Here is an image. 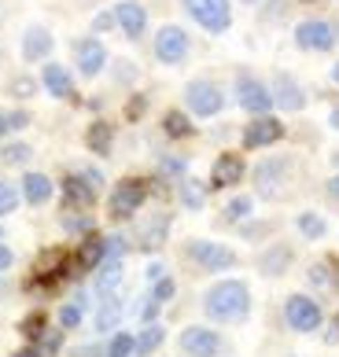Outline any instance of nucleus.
Masks as SVG:
<instances>
[{
    "label": "nucleus",
    "mask_w": 339,
    "mask_h": 357,
    "mask_svg": "<svg viewBox=\"0 0 339 357\" xmlns=\"http://www.w3.org/2000/svg\"><path fill=\"white\" fill-rule=\"evenodd\" d=\"M203 310H206V317H214V321H243L247 310H251V291L240 280H218L206 291Z\"/></svg>",
    "instance_id": "1"
},
{
    "label": "nucleus",
    "mask_w": 339,
    "mask_h": 357,
    "mask_svg": "<svg viewBox=\"0 0 339 357\" xmlns=\"http://www.w3.org/2000/svg\"><path fill=\"white\" fill-rule=\"evenodd\" d=\"M188 15L203 26L206 33H225L232 26V8L229 0H185Z\"/></svg>",
    "instance_id": "2"
},
{
    "label": "nucleus",
    "mask_w": 339,
    "mask_h": 357,
    "mask_svg": "<svg viewBox=\"0 0 339 357\" xmlns=\"http://www.w3.org/2000/svg\"><path fill=\"white\" fill-rule=\"evenodd\" d=\"M185 100H188V111L199 114V118H214L221 107H225V96H221V89H218L214 82H206V77H195V82H188Z\"/></svg>",
    "instance_id": "3"
},
{
    "label": "nucleus",
    "mask_w": 339,
    "mask_h": 357,
    "mask_svg": "<svg viewBox=\"0 0 339 357\" xmlns=\"http://www.w3.org/2000/svg\"><path fill=\"white\" fill-rule=\"evenodd\" d=\"M284 321H288L292 332H317L321 328V306L310 295H292L284 302Z\"/></svg>",
    "instance_id": "4"
},
{
    "label": "nucleus",
    "mask_w": 339,
    "mask_h": 357,
    "mask_svg": "<svg viewBox=\"0 0 339 357\" xmlns=\"http://www.w3.org/2000/svg\"><path fill=\"white\" fill-rule=\"evenodd\" d=\"M144 199H148V181H144V177H126V181H119V188L111 192V218L137 214Z\"/></svg>",
    "instance_id": "5"
},
{
    "label": "nucleus",
    "mask_w": 339,
    "mask_h": 357,
    "mask_svg": "<svg viewBox=\"0 0 339 357\" xmlns=\"http://www.w3.org/2000/svg\"><path fill=\"white\" fill-rule=\"evenodd\" d=\"M188 258L199 261L206 273H221V269L236 266V255H232L225 243H211V240H192L188 243Z\"/></svg>",
    "instance_id": "6"
},
{
    "label": "nucleus",
    "mask_w": 339,
    "mask_h": 357,
    "mask_svg": "<svg viewBox=\"0 0 339 357\" xmlns=\"http://www.w3.org/2000/svg\"><path fill=\"white\" fill-rule=\"evenodd\" d=\"M295 45L306 48V52H329L336 45V30L321 19H306V22L295 26Z\"/></svg>",
    "instance_id": "7"
},
{
    "label": "nucleus",
    "mask_w": 339,
    "mask_h": 357,
    "mask_svg": "<svg viewBox=\"0 0 339 357\" xmlns=\"http://www.w3.org/2000/svg\"><path fill=\"white\" fill-rule=\"evenodd\" d=\"M155 56H159L163 63H181L188 56V33L181 30V26H163L159 33H155Z\"/></svg>",
    "instance_id": "8"
},
{
    "label": "nucleus",
    "mask_w": 339,
    "mask_h": 357,
    "mask_svg": "<svg viewBox=\"0 0 339 357\" xmlns=\"http://www.w3.org/2000/svg\"><path fill=\"white\" fill-rule=\"evenodd\" d=\"M236 100H240V107L251 111V114H266V111L273 107V92H269L262 82L247 77V74L236 77Z\"/></svg>",
    "instance_id": "9"
},
{
    "label": "nucleus",
    "mask_w": 339,
    "mask_h": 357,
    "mask_svg": "<svg viewBox=\"0 0 339 357\" xmlns=\"http://www.w3.org/2000/svg\"><path fill=\"white\" fill-rule=\"evenodd\" d=\"M280 137H284V122L262 114V118H255V122L243 129V148H247V151H258V148H269V144H277Z\"/></svg>",
    "instance_id": "10"
},
{
    "label": "nucleus",
    "mask_w": 339,
    "mask_h": 357,
    "mask_svg": "<svg viewBox=\"0 0 339 357\" xmlns=\"http://www.w3.org/2000/svg\"><path fill=\"white\" fill-rule=\"evenodd\" d=\"M181 350H185L188 357H218L221 339H218V332H211V328L192 324V328L181 332Z\"/></svg>",
    "instance_id": "11"
},
{
    "label": "nucleus",
    "mask_w": 339,
    "mask_h": 357,
    "mask_svg": "<svg viewBox=\"0 0 339 357\" xmlns=\"http://www.w3.org/2000/svg\"><path fill=\"white\" fill-rule=\"evenodd\" d=\"M269 92H273V103L284 107V111H303L306 107V92L299 89V82H295L292 74H277Z\"/></svg>",
    "instance_id": "12"
},
{
    "label": "nucleus",
    "mask_w": 339,
    "mask_h": 357,
    "mask_svg": "<svg viewBox=\"0 0 339 357\" xmlns=\"http://www.w3.org/2000/svg\"><path fill=\"white\" fill-rule=\"evenodd\" d=\"M243 158L236 151H225V155H218V162L211 169V188H232V184H240L243 177Z\"/></svg>",
    "instance_id": "13"
},
{
    "label": "nucleus",
    "mask_w": 339,
    "mask_h": 357,
    "mask_svg": "<svg viewBox=\"0 0 339 357\" xmlns=\"http://www.w3.org/2000/svg\"><path fill=\"white\" fill-rule=\"evenodd\" d=\"M114 22L122 26L126 37H140V33L148 30V11L140 8V4H133V0H122V4L114 8Z\"/></svg>",
    "instance_id": "14"
},
{
    "label": "nucleus",
    "mask_w": 339,
    "mask_h": 357,
    "mask_svg": "<svg viewBox=\"0 0 339 357\" xmlns=\"http://www.w3.org/2000/svg\"><path fill=\"white\" fill-rule=\"evenodd\" d=\"M103 63H107V52L96 37H85V41H77V70L85 77H96L103 70Z\"/></svg>",
    "instance_id": "15"
},
{
    "label": "nucleus",
    "mask_w": 339,
    "mask_h": 357,
    "mask_svg": "<svg viewBox=\"0 0 339 357\" xmlns=\"http://www.w3.org/2000/svg\"><path fill=\"white\" fill-rule=\"evenodd\" d=\"M52 52V33L45 30V26H30V30L22 33V56L37 63V59H45Z\"/></svg>",
    "instance_id": "16"
},
{
    "label": "nucleus",
    "mask_w": 339,
    "mask_h": 357,
    "mask_svg": "<svg viewBox=\"0 0 339 357\" xmlns=\"http://www.w3.org/2000/svg\"><path fill=\"white\" fill-rule=\"evenodd\" d=\"M41 77H45V89H48L56 100H70V96H74V82H70L67 67H59V63H48Z\"/></svg>",
    "instance_id": "17"
},
{
    "label": "nucleus",
    "mask_w": 339,
    "mask_h": 357,
    "mask_svg": "<svg viewBox=\"0 0 339 357\" xmlns=\"http://www.w3.org/2000/svg\"><path fill=\"white\" fill-rule=\"evenodd\" d=\"M22 195H26L30 206H41V203L52 199V181L45 174H26L22 177Z\"/></svg>",
    "instance_id": "18"
},
{
    "label": "nucleus",
    "mask_w": 339,
    "mask_h": 357,
    "mask_svg": "<svg viewBox=\"0 0 339 357\" xmlns=\"http://www.w3.org/2000/svg\"><path fill=\"white\" fill-rule=\"evenodd\" d=\"M63 195H67L70 206H89V203L96 199V188L82 174V177H67V181H63Z\"/></svg>",
    "instance_id": "19"
},
{
    "label": "nucleus",
    "mask_w": 339,
    "mask_h": 357,
    "mask_svg": "<svg viewBox=\"0 0 339 357\" xmlns=\"http://www.w3.org/2000/svg\"><path fill=\"white\" fill-rule=\"evenodd\" d=\"M288 158H269V162H262V166H258L255 169V181H258V188H262V192H273V184H277L284 174H288Z\"/></svg>",
    "instance_id": "20"
},
{
    "label": "nucleus",
    "mask_w": 339,
    "mask_h": 357,
    "mask_svg": "<svg viewBox=\"0 0 339 357\" xmlns=\"http://www.w3.org/2000/svg\"><path fill=\"white\" fill-rule=\"evenodd\" d=\"M119 280H122V258H103L100 261V276H96V291L100 295H114Z\"/></svg>",
    "instance_id": "21"
},
{
    "label": "nucleus",
    "mask_w": 339,
    "mask_h": 357,
    "mask_svg": "<svg viewBox=\"0 0 339 357\" xmlns=\"http://www.w3.org/2000/svg\"><path fill=\"white\" fill-rule=\"evenodd\" d=\"M85 144H89V151H93V155H111L114 129L107 122H93V126H89V133H85Z\"/></svg>",
    "instance_id": "22"
},
{
    "label": "nucleus",
    "mask_w": 339,
    "mask_h": 357,
    "mask_svg": "<svg viewBox=\"0 0 339 357\" xmlns=\"http://www.w3.org/2000/svg\"><path fill=\"white\" fill-rule=\"evenodd\" d=\"M288 266H292V250L288 247H273V250H266V255L258 258V269H262L266 276H280Z\"/></svg>",
    "instance_id": "23"
},
{
    "label": "nucleus",
    "mask_w": 339,
    "mask_h": 357,
    "mask_svg": "<svg viewBox=\"0 0 339 357\" xmlns=\"http://www.w3.org/2000/svg\"><path fill=\"white\" fill-rule=\"evenodd\" d=\"M119 317H122V302L114 295H103L100 313H96V328H100V332H111V328L119 324Z\"/></svg>",
    "instance_id": "24"
},
{
    "label": "nucleus",
    "mask_w": 339,
    "mask_h": 357,
    "mask_svg": "<svg viewBox=\"0 0 339 357\" xmlns=\"http://www.w3.org/2000/svg\"><path fill=\"white\" fill-rule=\"evenodd\" d=\"M295 225H299V232H303L306 240H324V232H329L324 218H321V214H314V210H303V214L295 218Z\"/></svg>",
    "instance_id": "25"
},
{
    "label": "nucleus",
    "mask_w": 339,
    "mask_h": 357,
    "mask_svg": "<svg viewBox=\"0 0 339 357\" xmlns=\"http://www.w3.org/2000/svg\"><path fill=\"white\" fill-rule=\"evenodd\" d=\"M163 339H166V332H163V324H148L144 332H140V339H137V354L140 357H148V354H155L163 347Z\"/></svg>",
    "instance_id": "26"
},
{
    "label": "nucleus",
    "mask_w": 339,
    "mask_h": 357,
    "mask_svg": "<svg viewBox=\"0 0 339 357\" xmlns=\"http://www.w3.org/2000/svg\"><path fill=\"white\" fill-rule=\"evenodd\" d=\"M163 129H166V137H192V122H188V114H181V111H166L163 118Z\"/></svg>",
    "instance_id": "27"
},
{
    "label": "nucleus",
    "mask_w": 339,
    "mask_h": 357,
    "mask_svg": "<svg viewBox=\"0 0 339 357\" xmlns=\"http://www.w3.org/2000/svg\"><path fill=\"white\" fill-rule=\"evenodd\" d=\"M133 354H137V339L129 332H119L107 347V357H133Z\"/></svg>",
    "instance_id": "28"
},
{
    "label": "nucleus",
    "mask_w": 339,
    "mask_h": 357,
    "mask_svg": "<svg viewBox=\"0 0 339 357\" xmlns=\"http://www.w3.org/2000/svg\"><path fill=\"white\" fill-rule=\"evenodd\" d=\"M251 195H236V199H232L229 206H225V218L229 221H240V218H247V214H251Z\"/></svg>",
    "instance_id": "29"
},
{
    "label": "nucleus",
    "mask_w": 339,
    "mask_h": 357,
    "mask_svg": "<svg viewBox=\"0 0 339 357\" xmlns=\"http://www.w3.org/2000/svg\"><path fill=\"white\" fill-rule=\"evenodd\" d=\"M22 335L26 339H41L45 335V313H30L22 321Z\"/></svg>",
    "instance_id": "30"
},
{
    "label": "nucleus",
    "mask_w": 339,
    "mask_h": 357,
    "mask_svg": "<svg viewBox=\"0 0 339 357\" xmlns=\"http://www.w3.org/2000/svg\"><path fill=\"white\" fill-rule=\"evenodd\" d=\"M15 206H19V192L11 188V184L0 181V214H11Z\"/></svg>",
    "instance_id": "31"
},
{
    "label": "nucleus",
    "mask_w": 339,
    "mask_h": 357,
    "mask_svg": "<svg viewBox=\"0 0 339 357\" xmlns=\"http://www.w3.org/2000/svg\"><path fill=\"white\" fill-rule=\"evenodd\" d=\"M59 324H63V328H77V324H82V302L63 306V310H59Z\"/></svg>",
    "instance_id": "32"
},
{
    "label": "nucleus",
    "mask_w": 339,
    "mask_h": 357,
    "mask_svg": "<svg viewBox=\"0 0 339 357\" xmlns=\"http://www.w3.org/2000/svg\"><path fill=\"white\" fill-rule=\"evenodd\" d=\"M26 158H30V148H26V144H8L4 148V162H11V166H22Z\"/></svg>",
    "instance_id": "33"
},
{
    "label": "nucleus",
    "mask_w": 339,
    "mask_h": 357,
    "mask_svg": "<svg viewBox=\"0 0 339 357\" xmlns=\"http://www.w3.org/2000/svg\"><path fill=\"white\" fill-rule=\"evenodd\" d=\"M33 92H37V82H33V77H15V82H11V96L26 100V96H33Z\"/></svg>",
    "instance_id": "34"
},
{
    "label": "nucleus",
    "mask_w": 339,
    "mask_h": 357,
    "mask_svg": "<svg viewBox=\"0 0 339 357\" xmlns=\"http://www.w3.org/2000/svg\"><path fill=\"white\" fill-rule=\"evenodd\" d=\"M181 199H185L192 210H195V206H203V192L195 188V181H185V188H181Z\"/></svg>",
    "instance_id": "35"
},
{
    "label": "nucleus",
    "mask_w": 339,
    "mask_h": 357,
    "mask_svg": "<svg viewBox=\"0 0 339 357\" xmlns=\"http://www.w3.org/2000/svg\"><path fill=\"white\" fill-rule=\"evenodd\" d=\"M151 298L159 302V306H163L166 298H174V280H166V276H163V280L155 284V295H151Z\"/></svg>",
    "instance_id": "36"
},
{
    "label": "nucleus",
    "mask_w": 339,
    "mask_h": 357,
    "mask_svg": "<svg viewBox=\"0 0 339 357\" xmlns=\"http://www.w3.org/2000/svg\"><path fill=\"white\" fill-rule=\"evenodd\" d=\"M26 122H30V114H26V111L8 114V129H26Z\"/></svg>",
    "instance_id": "37"
},
{
    "label": "nucleus",
    "mask_w": 339,
    "mask_h": 357,
    "mask_svg": "<svg viewBox=\"0 0 339 357\" xmlns=\"http://www.w3.org/2000/svg\"><path fill=\"white\" fill-rule=\"evenodd\" d=\"M56 350H59V332H48L45 335V347H41V357L45 354H56Z\"/></svg>",
    "instance_id": "38"
},
{
    "label": "nucleus",
    "mask_w": 339,
    "mask_h": 357,
    "mask_svg": "<svg viewBox=\"0 0 339 357\" xmlns=\"http://www.w3.org/2000/svg\"><path fill=\"white\" fill-rule=\"evenodd\" d=\"M155 313H159V302H155V298H148V302H144V310H140V317H144L148 324H155Z\"/></svg>",
    "instance_id": "39"
},
{
    "label": "nucleus",
    "mask_w": 339,
    "mask_h": 357,
    "mask_svg": "<svg viewBox=\"0 0 339 357\" xmlns=\"http://www.w3.org/2000/svg\"><path fill=\"white\" fill-rule=\"evenodd\" d=\"M111 26H114V11L111 15H96L93 19V30H111Z\"/></svg>",
    "instance_id": "40"
},
{
    "label": "nucleus",
    "mask_w": 339,
    "mask_h": 357,
    "mask_svg": "<svg viewBox=\"0 0 339 357\" xmlns=\"http://www.w3.org/2000/svg\"><path fill=\"white\" fill-rule=\"evenodd\" d=\"M126 114H129V118H140V114H144V96H137L133 103H129V107H126Z\"/></svg>",
    "instance_id": "41"
},
{
    "label": "nucleus",
    "mask_w": 339,
    "mask_h": 357,
    "mask_svg": "<svg viewBox=\"0 0 339 357\" xmlns=\"http://www.w3.org/2000/svg\"><path fill=\"white\" fill-rule=\"evenodd\" d=\"M63 225H67L70 232H82V229H89V218H67Z\"/></svg>",
    "instance_id": "42"
},
{
    "label": "nucleus",
    "mask_w": 339,
    "mask_h": 357,
    "mask_svg": "<svg viewBox=\"0 0 339 357\" xmlns=\"http://www.w3.org/2000/svg\"><path fill=\"white\" fill-rule=\"evenodd\" d=\"M163 273H166V269L159 266V261H151V266H148V280H155V284H159V280H163Z\"/></svg>",
    "instance_id": "43"
},
{
    "label": "nucleus",
    "mask_w": 339,
    "mask_h": 357,
    "mask_svg": "<svg viewBox=\"0 0 339 357\" xmlns=\"http://www.w3.org/2000/svg\"><path fill=\"white\" fill-rule=\"evenodd\" d=\"M11 261H15V255H11V250H8L4 243H0V269H8Z\"/></svg>",
    "instance_id": "44"
},
{
    "label": "nucleus",
    "mask_w": 339,
    "mask_h": 357,
    "mask_svg": "<svg viewBox=\"0 0 339 357\" xmlns=\"http://www.w3.org/2000/svg\"><path fill=\"white\" fill-rule=\"evenodd\" d=\"M15 357H41V350H37V347H26V350H19Z\"/></svg>",
    "instance_id": "45"
},
{
    "label": "nucleus",
    "mask_w": 339,
    "mask_h": 357,
    "mask_svg": "<svg viewBox=\"0 0 339 357\" xmlns=\"http://www.w3.org/2000/svg\"><path fill=\"white\" fill-rule=\"evenodd\" d=\"M329 192H332V195H336V199H339V174H336V177L329 181Z\"/></svg>",
    "instance_id": "46"
},
{
    "label": "nucleus",
    "mask_w": 339,
    "mask_h": 357,
    "mask_svg": "<svg viewBox=\"0 0 339 357\" xmlns=\"http://www.w3.org/2000/svg\"><path fill=\"white\" fill-rule=\"evenodd\" d=\"M4 129H8V114L0 111V137H4Z\"/></svg>",
    "instance_id": "47"
},
{
    "label": "nucleus",
    "mask_w": 339,
    "mask_h": 357,
    "mask_svg": "<svg viewBox=\"0 0 339 357\" xmlns=\"http://www.w3.org/2000/svg\"><path fill=\"white\" fill-rule=\"evenodd\" d=\"M332 82L339 85V63H336V67H332Z\"/></svg>",
    "instance_id": "48"
},
{
    "label": "nucleus",
    "mask_w": 339,
    "mask_h": 357,
    "mask_svg": "<svg viewBox=\"0 0 339 357\" xmlns=\"http://www.w3.org/2000/svg\"><path fill=\"white\" fill-rule=\"evenodd\" d=\"M332 332L339 335V313H336V321H332Z\"/></svg>",
    "instance_id": "49"
},
{
    "label": "nucleus",
    "mask_w": 339,
    "mask_h": 357,
    "mask_svg": "<svg viewBox=\"0 0 339 357\" xmlns=\"http://www.w3.org/2000/svg\"><path fill=\"white\" fill-rule=\"evenodd\" d=\"M332 126L339 129V111H332Z\"/></svg>",
    "instance_id": "50"
},
{
    "label": "nucleus",
    "mask_w": 339,
    "mask_h": 357,
    "mask_svg": "<svg viewBox=\"0 0 339 357\" xmlns=\"http://www.w3.org/2000/svg\"><path fill=\"white\" fill-rule=\"evenodd\" d=\"M332 162H336V166H339V151H336V155H332Z\"/></svg>",
    "instance_id": "51"
},
{
    "label": "nucleus",
    "mask_w": 339,
    "mask_h": 357,
    "mask_svg": "<svg viewBox=\"0 0 339 357\" xmlns=\"http://www.w3.org/2000/svg\"><path fill=\"white\" fill-rule=\"evenodd\" d=\"M247 4H255V0H247Z\"/></svg>",
    "instance_id": "52"
}]
</instances>
